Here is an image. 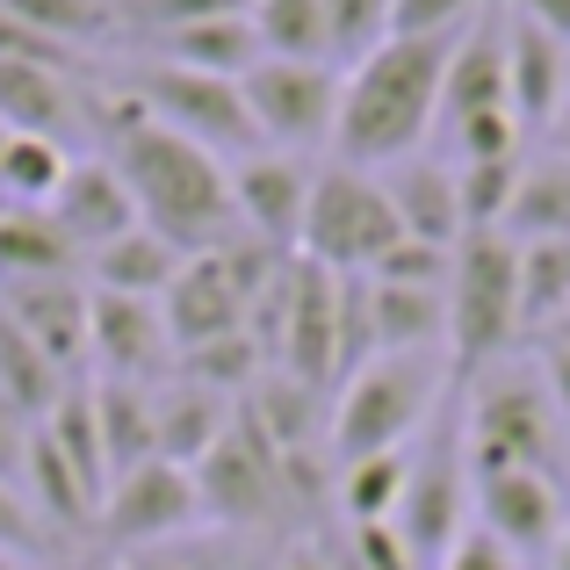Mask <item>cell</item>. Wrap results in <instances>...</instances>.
<instances>
[{"label": "cell", "instance_id": "cell-2", "mask_svg": "<svg viewBox=\"0 0 570 570\" xmlns=\"http://www.w3.org/2000/svg\"><path fill=\"white\" fill-rule=\"evenodd\" d=\"M448 51L455 37H390L383 51H368L347 72L340 95V124H333V159L340 167H404L419 159V145L441 124V80H448Z\"/></svg>", "mask_w": 570, "mask_h": 570}, {"label": "cell", "instance_id": "cell-20", "mask_svg": "<svg viewBox=\"0 0 570 570\" xmlns=\"http://www.w3.org/2000/svg\"><path fill=\"white\" fill-rule=\"evenodd\" d=\"M383 188H390V209H397L404 238L441 246V253L462 246V188H455V167H441V159H404V167L383 174Z\"/></svg>", "mask_w": 570, "mask_h": 570}, {"label": "cell", "instance_id": "cell-37", "mask_svg": "<svg viewBox=\"0 0 570 570\" xmlns=\"http://www.w3.org/2000/svg\"><path fill=\"white\" fill-rule=\"evenodd\" d=\"M484 0H390V37H462Z\"/></svg>", "mask_w": 570, "mask_h": 570}, {"label": "cell", "instance_id": "cell-19", "mask_svg": "<svg viewBox=\"0 0 570 570\" xmlns=\"http://www.w3.org/2000/svg\"><path fill=\"white\" fill-rule=\"evenodd\" d=\"M80 87L37 58H0V130L8 138H66L80 124Z\"/></svg>", "mask_w": 570, "mask_h": 570}, {"label": "cell", "instance_id": "cell-28", "mask_svg": "<svg viewBox=\"0 0 570 570\" xmlns=\"http://www.w3.org/2000/svg\"><path fill=\"white\" fill-rule=\"evenodd\" d=\"M505 238H570V159L563 153H542V159L520 167Z\"/></svg>", "mask_w": 570, "mask_h": 570}, {"label": "cell", "instance_id": "cell-3", "mask_svg": "<svg viewBox=\"0 0 570 570\" xmlns=\"http://www.w3.org/2000/svg\"><path fill=\"white\" fill-rule=\"evenodd\" d=\"M520 340V238L470 232L448 261V368L484 376Z\"/></svg>", "mask_w": 570, "mask_h": 570}, {"label": "cell", "instance_id": "cell-46", "mask_svg": "<svg viewBox=\"0 0 570 570\" xmlns=\"http://www.w3.org/2000/svg\"><path fill=\"white\" fill-rule=\"evenodd\" d=\"M549 153H563V159H570V101H563L557 124H549Z\"/></svg>", "mask_w": 570, "mask_h": 570}, {"label": "cell", "instance_id": "cell-4", "mask_svg": "<svg viewBox=\"0 0 570 570\" xmlns=\"http://www.w3.org/2000/svg\"><path fill=\"white\" fill-rule=\"evenodd\" d=\"M563 441H570V426L557 419V404H549L534 368H484L476 376L470 419H462V462H470V476H484V470L557 476Z\"/></svg>", "mask_w": 570, "mask_h": 570}, {"label": "cell", "instance_id": "cell-14", "mask_svg": "<svg viewBox=\"0 0 570 570\" xmlns=\"http://www.w3.org/2000/svg\"><path fill=\"white\" fill-rule=\"evenodd\" d=\"M470 505H476V528H484L499 549H513V557H557V542L570 528L557 476H534V470L470 476Z\"/></svg>", "mask_w": 570, "mask_h": 570}, {"label": "cell", "instance_id": "cell-41", "mask_svg": "<svg viewBox=\"0 0 570 570\" xmlns=\"http://www.w3.org/2000/svg\"><path fill=\"white\" fill-rule=\"evenodd\" d=\"M29 433H37V426H29V419L14 412L8 397H0V484H14V491H22V455H29Z\"/></svg>", "mask_w": 570, "mask_h": 570}, {"label": "cell", "instance_id": "cell-34", "mask_svg": "<svg viewBox=\"0 0 570 570\" xmlns=\"http://www.w3.org/2000/svg\"><path fill=\"white\" fill-rule=\"evenodd\" d=\"M520 167H528V159H476V167H455V188H462V238H470V232H505V217H513V195H520Z\"/></svg>", "mask_w": 570, "mask_h": 570}, {"label": "cell", "instance_id": "cell-48", "mask_svg": "<svg viewBox=\"0 0 570 570\" xmlns=\"http://www.w3.org/2000/svg\"><path fill=\"white\" fill-rule=\"evenodd\" d=\"M0 570H37V563H22V557H0Z\"/></svg>", "mask_w": 570, "mask_h": 570}, {"label": "cell", "instance_id": "cell-35", "mask_svg": "<svg viewBox=\"0 0 570 570\" xmlns=\"http://www.w3.org/2000/svg\"><path fill=\"white\" fill-rule=\"evenodd\" d=\"M383 43H390V0H325V58L340 72H354Z\"/></svg>", "mask_w": 570, "mask_h": 570}, {"label": "cell", "instance_id": "cell-47", "mask_svg": "<svg viewBox=\"0 0 570 570\" xmlns=\"http://www.w3.org/2000/svg\"><path fill=\"white\" fill-rule=\"evenodd\" d=\"M557 570H570V528H563V542H557Z\"/></svg>", "mask_w": 570, "mask_h": 570}, {"label": "cell", "instance_id": "cell-42", "mask_svg": "<svg viewBox=\"0 0 570 570\" xmlns=\"http://www.w3.org/2000/svg\"><path fill=\"white\" fill-rule=\"evenodd\" d=\"M130 570H232V563H224L209 542H195V534H188V542H174V549H153V557H130Z\"/></svg>", "mask_w": 570, "mask_h": 570}, {"label": "cell", "instance_id": "cell-27", "mask_svg": "<svg viewBox=\"0 0 570 570\" xmlns=\"http://www.w3.org/2000/svg\"><path fill=\"white\" fill-rule=\"evenodd\" d=\"M570 318V238H520V333H557Z\"/></svg>", "mask_w": 570, "mask_h": 570}, {"label": "cell", "instance_id": "cell-13", "mask_svg": "<svg viewBox=\"0 0 570 570\" xmlns=\"http://www.w3.org/2000/svg\"><path fill=\"white\" fill-rule=\"evenodd\" d=\"M311 181L318 174L296 153H246L232 159V217L246 238H261L267 253L296 261V238H304V209H311Z\"/></svg>", "mask_w": 570, "mask_h": 570}, {"label": "cell", "instance_id": "cell-40", "mask_svg": "<svg viewBox=\"0 0 570 570\" xmlns=\"http://www.w3.org/2000/svg\"><path fill=\"white\" fill-rule=\"evenodd\" d=\"M433 570H520V557H513V549H499L484 528H462V534H455V549H448V557L433 563Z\"/></svg>", "mask_w": 570, "mask_h": 570}, {"label": "cell", "instance_id": "cell-45", "mask_svg": "<svg viewBox=\"0 0 570 570\" xmlns=\"http://www.w3.org/2000/svg\"><path fill=\"white\" fill-rule=\"evenodd\" d=\"M282 570H333V557H325V549H296V557L282 563Z\"/></svg>", "mask_w": 570, "mask_h": 570}, {"label": "cell", "instance_id": "cell-29", "mask_svg": "<svg viewBox=\"0 0 570 570\" xmlns=\"http://www.w3.org/2000/svg\"><path fill=\"white\" fill-rule=\"evenodd\" d=\"M404 484H412V455H404V448L340 462V513H347L354 528H390L397 505H404Z\"/></svg>", "mask_w": 570, "mask_h": 570}, {"label": "cell", "instance_id": "cell-38", "mask_svg": "<svg viewBox=\"0 0 570 570\" xmlns=\"http://www.w3.org/2000/svg\"><path fill=\"white\" fill-rule=\"evenodd\" d=\"M448 261H455V253L419 246V238H397V246L376 261L368 282H390V289H448Z\"/></svg>", "mask_w": 570, "mask_h": 570}, {"label": "cell", "instance_id": "cell-16", "mask_svg": "<svg viewBox=\"0 0 570 570\" xmlns=\"http://www.w3.org/2000/svg\"><path fill=\"white\" fill-rule=\"evenodd\" d=\"M505 95H513L520 138L528 130L549 138V124H557L563 101H570V43H557L534 22H520V14H505Z\"/></svg>", "mask_w": 570, "mask_h": 570}, {"label": "cell", "instance_id": "cell-50", "mask_svg": "<svg viewBox=\"0 0 570 570\" xmlns=\"http://www.w3.org/2000/svg\"><path fill=\"white\" fill-rule=\"evenodd\" d=\"M109 570H130V563H109Z\"/></svg>", "mask_w": 570, "mask_h": 570}, {"label": "cell", "instance_id": "cell-18", "mask_svg": "<svg viewBox=\"0 0 570 570\" xmlns=\"http://www.w3.org/2000/svg\"><path fill=\"white\" fill-rule=\"evenodd\" d=\"M51 217H58V232L80 246V267H87V253H101L124 232H138V209H130L124 174H116L101 153H87V159L66 167V188L51 195Z\"/></svg>", "mask_w": 570, "mask_h": 570}, {"label": "cell", "instance_id": "cell-9", "mask_svg": "<svg viewBox=\"0 0 570 570\" xmlns=\"http://www.w3.org/2000/svg\"><path fill=\"white\" fill-rule=\"evenodd\" d=\"M195 528H203L195 470H181V462H167V455L124 470V476L109 484V499H101V513H95V534H101L109 549H124V563H130V557H153V549L188 542Z\"/></svg>", "mask_w": 570, "mask_h": 570}, {"label": "cell", "instance_id": "cell-11", "mask_svg": "<svg viewBox=\"0 0 570 570\" xmlns=\"http://www.w3.org/2000/svg\"><path fill=\"white\" fill-rule=\"evenodd\" d=\"M195 499H203V520H217V528H261L289 505V476L253 441L246 419H232V433L195 462Z\"/></svg>", "mask_w": 570, "mask_h": 570}, {"label": "cell", "instance_id": "cell-24", "mask_svg": "<svg viewBox=\"0 0 570 570\" xmlns=\"http://www.w3.org/2000/svg\"><path fill=\"white\" fill-rule=\"evenodd\" d=\"M368 340H376V354H433L448 340V289L368 282Z\"/></svg>", "mask_w": 570, "mask_h": 570}, {"label": "cell", "instance_id": "cell-6", "mask_svg": "<svg viewBox=\"0 0 570 570\" xmlns=\"http://www.w3.org/2000/svg\"><path fill=\"white\" fill-rule=\"evenodd\" d=\"M404 238L397 209H390L383 174L362 167H318L311 181V209H304V238H296V261L325 267V275H376V261Z\"/></svg>", "mask_w": 570, "mask_h": 570}, {"label": "cell", "instance_id": "cell-10", "mask_svg": "<svg viewBox=\"0 0 570 570\" xmlns=\"http://www.w3.org/2000/svg\"><path fill=\"white\" fill-rule=\"evenodd\" d=\"M390 528L404 534L419 570H433L455 549V534L470 528V462H462V426H441L426 455H412V484Z\"/></svg>", "mask_w": 570, "mask_h": 570}, {"label": "cell", "instance_id": "cell-49", "mask_svg": "<svg viewBox=\"0 0 570 570\" xmlns=\"http://www.w3.org/2000/svg\"><path fill=\"white\" fill-rule=\"evenodd\" d=\"M549 340H570V318H563V325H557V333H549Z\"/></svg>", "mask_w": 570, "mask_h": 570}, {"label": "cell", "instance_id": "cell-32", "mask_svg": "<svg viewBox=\"0 0 570 570\" xmlns=\"http://www.w3.org/2000/svg\"><path fill=\"white\" fill-rule=\"evenodd\" d=\"M66 390H72V383L58 376V368L43 362V354L29 347V340L14 333L8 318H0V397H8L14 412L29 419V426H43V419L58 412V397H66Z\"/></svg>", "mask_w": 570, "mask_h": 570}, {"label": "cell", "instance_id": "cell-44", "mask_svg": "<svg viewBox=\"0 0 570 570\" xmlns=\"http://www.w3.org/2000/svg\"><path fill=\"white\" fill-rule=\"evenodd\" d=\"M505 14H520V22H534L557 43H570V0H505Z\"/></svg>", "mask_w": 570, "mask_h": 570}, {"label": "cell", "instance_id": "cell-36", "mask_svg": "<svg viewBox=\"0 0 570 570\" xmlns=\"http://www.w3.org/2000/svg\"><path fill=\"white\" fill-rule=\"evenodd\" d=\"M232 14H253V0H130L124 22L174 37V29H195V22H232Z\"/></svg>", "mask_w": 570, "mask_h": 570}, {"label": "cell", "instance_id": "cell-25", "mask_svg": "<svg viewBox=\"0 0 570 570\" xmlns=\"http://www.w3.org/2000/svg\"><path fill=\"white\" fill-rule=\"evenodd\" d=\"M43 275H80V246L58 232L51 209L0 203V282H43Z\"/></svg>", "mask_w": 570, "mask_h": 570}, {"label": "cell", "instance_id": "cell-22", "mask_svg": "<svg viewBox=\"0 0 570 570\" xmlns=\"http://www.w3.org/2000/svg\"><path fill=\"white\" fill-rule=\"evenodd\" d=\"M181 261H188V253H174L159 232H145V224H138V232H124L116 246L87 253V289H101V296H138V304H167Z\"/></svg>", "mask_w": 570, "mask_h": 570}, {"label": "cell", "instance_id": "cell-23", "mask_svg": "<svg viewBox=\"0 0 570 570\" xmlns=\"http://www.w3.org/2000/svg\"><path fill=\"white\" fill-rule=\"evenodd\" d=\"M87 404H95V433H101V455H109V484L159 455V412H153V390L145 383H101L95 376Z\"/></svg>", "mask_w": 570, "mask_h": 570}, {"label": "cell", "instance_id": "cell-12", "mask_svg": "<svg viewBox=\"0 0 570 570\" xmlns=\"http://www.w3.org/2000/svg\"><path fill=\"white\" fill-rule=\"evenodd\" d=\"M87 362L101 368V383H145L159 390L174 376V333L159 318V304H138V296H101L87 289Z\"/></svg>", "mask_w": 570, "mask_h": 570}, {"label": "cell", "instance_id": "cell-33", "mask_svg": "<svg viewBox=\"0 0 570 570\" xmlns=\"http://www.w3.org/2000/svg\"><path fill=\"white\" fill-rule=\"evenodd\" d=\"M246 22L261 37V58H325V0H253Z\"/></svg>", "mask_w": 570, "mask_h": 570}, {"label": "cell", "instance_id": "cell-7", "mask_svg": "<svg viewBox=\"0 0 570 570\" xmlns=\"http://www.w3.org/2000/svg\"><path fill=\"white\" fill-rule=\"evenodd\" d=\"M246 116L261 130L267 153H333V124H340V95H347V72L325 66V58H261V66L238 80Z\"/></svg>", "mask_w": 570, "mask_h": 570}, {"label": "cell", "instance_id": "cell-17", "mask_svg": "<svg viewBox=\"0 0 570 570\" xmlns=\"http://www.w3.org/2000/svg\"><path fill=\"white\" fill-rule=\"evenodd\" d=\"M499 109H513V95H505V8H484L448 51L441 124L462 130L470 116H499Z\"/></svg>", "mask_w": 570, "mask_h": 570}, {"label": "cell", "instance_id": "cell-8", "mask_svg": "<svg viewBox=\"0 0 570 570\" xmlns=\"http://www.w3.org/2000/svg\"><path fill=\"white\" fill-rule=\"evenodd\" d=\"M124 95L138 101L145 116H159L167 130L195 138L203 153H217L224 167H232V159H246V153H261V130H253V116H246L238 80H209V72L167 66V58H145V66L124 80Z\"/></svg>", "mask_w": 570, "mask_h": 570}, {"label": "cell", "instance_id": "cell-1", "mask_svg": "<svg viewBox=\"0 0 570 570\" xmlns=\"http://www.w3.org/2000/svg\"><path fill=\"white\" fill-rule=\"evenodd\" d=\"M101 124V159L124 174L130 209L145 232H159L174 253H209L238 232L232 217V167L217 153H203L195 138L167 130L159 116H145L138 101H80Z\"/></svg>", "mask_w": 570, "mask_h": 570}, {"label": "cell", "instance_id": "cell-31", "mask_svg": "<svg viewBox=\"0 0 570 570\" xmlns=\"http://www.w3.org/2000/svg\"><path fill=\"white\" fill-rule=\"evenodd\" d=\"M72 153L58 138H8L0 145V203L8 209H51V195L66 188Z\"/></svg>", "mask_w": 570, "mask_h": 570}, {"label": "cell", "instance_id": "cell-43", "mask_svg": "<svg viewBox=\"0 0 570 570\" xmlns=\"http://www.w3.org/2000/svg\"><path fill=\"white\" fill-rule=\"evenodd\" d=\"M534 376H542L549 404H557V419L570 426V340H542V362H534Z\"/></svg>", "mask_w": 570, "mask_h": 570}, {"label": "cell", "instance_id": "cell-26", "mask_svg": "<svg viewBox=\"0 0 570 570\" xmlns=\"http://www.w3.org/2000/svg\"><path fill=\"white\" fill-rule=\"evenodd\" d=\"M153 58L209 72V80H246L261 66V37H253L246 14H232V22H195V29H174V37H153Z\"/></svg>", "mask_w": 570, "mask_h": 570}, {"label": "cell", "instance_id": "cell-5", "mask_svg": "<svg viewBox=\"0 0 570 570\" xmlns=\"http://www.w3.org/2000/svg\"><path fill=\"white\" fill-rule=\"evenodd\" d=\"M448 368L441 354H376L368 368H354L340 383V404L325 419V448L333 462H362V455H390L426 426L433 397H441Z\"/></svg>", "mask_w": 570, "mask_h": 570}, {"label": "cell", "instance_id": "cell-30", "mask_svg": "<svg viewBox=\"0 0 570 570\" xmlns=\"http://www.w3.org/2000/svg\"><path fill=\"white\" fill-rule=\"evenodd\" d=\"M0 14L8 22H22L29 37L58 43V51H87V43H101L116 22H124V8H109V0H0Z\"/></svg>", "mask_w": 570, "mask_h": 570}, {"label": "cell", "instance_id": "cell-21", "mask_svg": "<svg viewBox=\"0 0 570 570\" xmlns=\"http://www.w3.org/2000/svg\"><path fill=\"white\" fill-rule=\"evenodd\" d=\"M153 412H159V455L181 462V470H195V462L209 455V448L232 433V397H217V390L188 383V376H167L153 390Z\"/></svg>", "mask_w": 570, "mask_h": 570}, {"label": "cell", "instance_id": "cell-39", "mask_svg": "<svg viewBox=\"0 0 570 570\" xmlns=\"http://www.w3.org/2000/svg\"><path fill=\"white\" fill-rule=\"evenodd\" d=\"M0 557H22V563L43 557V520L29 513V499L14 484H0Z\"/></svg>", "mask_w": 570, "mask_h": 570}, {"label": "cell", "instance_id": "cell-15", "mask_svg": "<svg viewBox=\"0 0 570 570\" xmlns=\"http://www.w3.org/2000/svg\"><path fill=\"white\" fill-rule=\"evenodd\" d=\"M0 318H8L66 383H80V368H87V282L80 275L8 282V289H0Z\"/></svg>", "mask_w": 570, "mask_h": 570}]
</instances>
